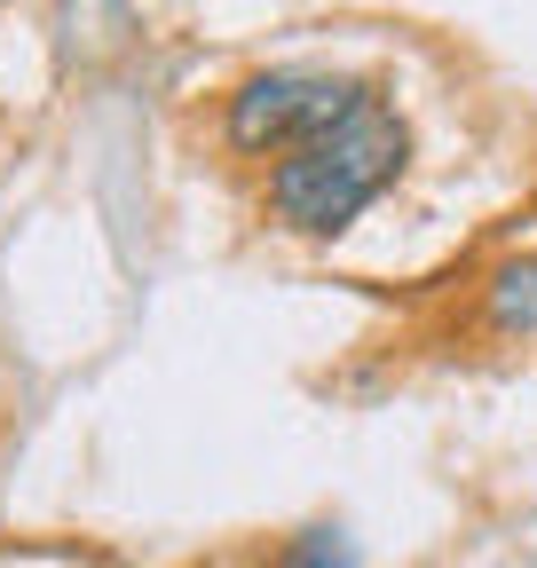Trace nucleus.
I'll return each mask as SVG.
<instances>
[{
    "mask_svg": "<svg viewBox=\"0 0 537 568\" xmlns=\"http://www.w3.org/2000/svg\"><path fill=\"white\" fill-rule=\"evenodd\" d=\"M261 568H364V545L348 521H301L277 537V552H268Z\"/></svg>",
    "mask_w": 537,
    "mask_h": 568,
    "instance_id": "nucleus-4",
    "label": "nucleus"
},
{
    "mask_svg": "<svg viewBox=\"0 0 537 568\" xmlns=\"http://www.w3.org/2000/svg\"><path fill=\"white\" fill-rule=\"evenodd\" d=\"M412 119H403L395 88L379 80L341 126H324L316 142L285 151L277 166H261L253 182V213L261 230H277L293 245H341L364 213L412 174Z\"/></svg>",
    "mask_w": 537,
    "mask_h": 568,
    "instance_id": "nucleus-1",
    "label": "nucleus"
},
{
    "mask_svg": "<svg viewBox=\"0 0 537 568\" xmlns=\"http://www.w3.org/2000/svg\"><path fill=\"white\" fill-rule=\"evenodd\" d=\"M475 316H483V332H490V339H537V245L506 253V261L483 276Z\"/></svg>",
    "mask_w": 537,
    "mask_h": 568,
    "instance_id": "nucleus-3",
    "label": "nucleus"
},
{
    "mask_svg": "<svg viewBox=\"0 0 537 568\" xmlns=\"http://www.w3.org/2000/svg\"><path fill=\"white\" fill-rule=\"evenodd\" d=\"M0 9H9V0H0Z\"/></svg>",
    "mask_w": 537,
    "mask_h": 568,
    "instance_id": "nucleus-5",
    "label": "nucleus"
},
{
    "mask_svg": "<svg viewBox=\"0 0 537 568\" xmlns=\"http://www.w3.org/2000/svg\"><path fill=\"white\" fill-rule=\"evenodd\" d=\"M387 71H364V63H316V55H293V63H253L245 80H230L222 111H214V142L230 166H277L285 151L316 142L324 126H341Z\"/></svg>",
    "mask_w": 537,
    "mask_h": 568,
    "instance_id": "nucleus-2",
    "label": "nucleus"
}]
</instances>
